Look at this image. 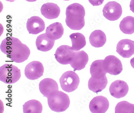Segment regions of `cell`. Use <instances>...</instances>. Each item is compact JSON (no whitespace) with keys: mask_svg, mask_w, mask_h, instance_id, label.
I'll return each instance as SVG.
<instances>
[{"mask_svg":"<svg viewBox=\"0 0 134 113\" xmlns=\"http://www.w3.org/2000/svg\"><path fill=\"white\" fill-rule=\"evenodd\" d=\"M1 50L15 63H21L28 59L30 50L19 39L13 37H7L2 41Z\"/></svg>","mask_w":134,"mask_h":113,"instance_id":"cell-1","label":"cell"},{"mask_svg":"<svg viewBox=\"0 0 134 113\" xmlns=\"http://www.w3.org/2000/svg\"><path fill=\"white\" fill-rule=\"evenodd\" d=\"M91 4L93 6H98L103 4L104 0H88Z\"/></svg>","mask_w":134,"mask_h":113,"instance_id":"cell-26","label":"cell"},{"mask_svg":"<svg viewBox=\"0 0 134 113\" xmlns=\"http://www.w3.org/2000/svg\"><path fill=\"white\" fill-rule=\"evenodd\" d=\"M44 72V66L39 61H34L29 63L25 69V75L27 78L35 80L41 77Z\"/></svg>","mask_w":134,"mask_h":113,"instance_id":"cell-9","label":"cell"},{"mask_svg":"<svg viewBox=\"0 0 134 113\" xmlns=\"http://www.w3.org/2000/svg\"><path fill=\"white\" fill-rule=\"evenodd\" d=\"M64 1H70V0H64Z\"/></svg>","mask_w":134,"mask_h":113,"instance_id":"cell-31","label":"cell"},{"mask_svg":"<svg viewBox=\"0 0 134 113\" xmlns=\"http://www.w3.org/2000/svg\"><path fill=\"white\" fill-rule=\"evenodd\" d=\"M115 113H134V104L127 101L118 103L115 109Z\"/></svg>","mask_w":134,"mask_h":113,"instance_id":"cell-25","label":"cell"},{"mask_svg":"<svg viewBox=\"0 0 134 113\" xmlns=\"http://www.w3.org/2000/svg\"><path fill=\"white\" fill-rule=\"evenodd\" d=\"M116 52L124 58H129L134 54V42L129 39H123L118 43Z\"/></svg>","mask_w":134,"mask_h":113,"instance_id":"cell-12","label":"cell"},{"mask_svg":"<svg viewBox=\"0 0 134 113\" xmlns=\"http://www.w3.org/2000/svg\"><path fill=\"white\" fill-rule=\"evenodd\" d=\"M120 29L123 33L132 34L134 33V18L130 16L123 18L119 25Z\"/></svg>","mask_w":134,"mask_h":113,"instance_id":"cell-24","label":"cell"},{"mask_svg":"<svg viewBox=\"0 0 134 113\" xmlns=\"http://www.w3.org/2000/svg\"><path fill=\"white\" fill-rule=\"evenodd\" d=\"M69 37L71 40L72 44L71 48L75 51H79L86 44L85 37L82 33H72L70 35Z\"/></svg>","mask_w":134,"mask_h":113,"instance_id":"cell-22","label":"cell"},{"mask_svg":"<svg viewBox=\"0 0 134 113\" xmlns=\"http://www.w3.org/2000/svg\"><path fill=\"white\" fill-rule=\"evenodd\" d=\"M103 61L104 60H98L93 62L90 69L92 77L97 79H101L106 77L107 72L104 69Z\"/></svg>","mask_w":134,"mask_h":113,"instance_id":"cell-20","label":"cell"},{"mask_svg":"<svg viewBox=\"0 0 134 113\" xmlns=\"http://www.w3.org/2000/svg\"><path fill=\"white\" fill-rule=\"evenodd\" d=\"M47 99L49 108L55 112H63L69 108L70 104L69 96L61 91H55Z\"/></svg>","mask_w":134,"mask_h":113,"instance_id":"cell-3","label":"cell"},{"mask_svg":"<svg viewBox=\"0 0 134 113\" xmlns=\"http://www.w3.org/2000/svg\"><path fill=\"white\" fill-rule=\"evenodd\" d=\"M109 107V102L107 98L103 96L96 97L90 102L89 108L93 113H105Z\"/></svg>","mask_w":134,"mask_h":113,"instance_id":"cell-10","label":"cell"},{"mask_svg":"<svg viewBox=\"0 0 134 113\" xmlns=\"http://www.w3.org/2000/svg\"><path fill=\"white\" fill-rule=\"evenodd\" d=\"M21 77L20 70L13 64H6L0 67V81L4 83H15Z\"/></svg>","mask_w":134,"mask_h":113,"instance_id":"cell-4","label":"cell"},{"mask_svg":"<svg viewBox=\"0 0 134 113\" xmlns=\"http://www.w3.org/2000/svg\"><path fill=\"white\" fill-rule=\"evenodd\" d=\"M103 66L107 73L113 75H119L123 70L122 64L120 60L113 55H109L105 58Z\"/></svg>","mask_w":134,"mask_h":113,"instance_id":"cell-6","label":"cell"},{"mask_svg":"<svg viewBox=\"0 0 134 113\" xmlns=\"http://www.w3.org/2000/svg\"><path fill=\"white\" fill-rule=\"evenodd\" d=\"M130 63H131L132 67L134 69V57L131 59L130 60Z\"/></svg>","mask_w":134,"mask_h":113,"instance_id":"cell-28","label":"cell"},{"mask_svg":"<svg viewBox=\"0 0 134 113\" xmlns=\"http://www.w3.org/2000/svg\"><path fill=\"white\" fill-rule=\"evenodd\" d=\"M89 40L92 46L95 48H100L105 44L106 37L103 31L101 30H96L90 34Z\"/></svg>","mask_w":134,"mask_h":113,"instance_id":"cell-19","label":"cell"},{"mask_svg":"<svg viewBox=\"0 0 134 113\" xmlns=\"http://www.w3.org/2000/svg\"><path fill=\"white\" fill-rule=\"evenodd\" d=\"M39 88L40 93L47 98L52 93L58 91L57 83L55 80L51 78L43 79L40 83Z\"/></svg>","mask_w":134,"mask_h":113,"instance_id":"cell-14","label":"cell"},{"mask_svg":"<svg viewBox=\"0 0 134 113\" xmlns=\"http://www.w3.org/2000/svg\"><path fill=\"white\" fill-rule=\"evenodd\" d=\"M122 13L121 5L115 1H110L107 3L103 9L104 17L110 21H114L119 19Z\"/></svg>","mask_w":134,"mask_h":113,"instance_id":"cell-7","label":"cell"},{"mask_svg":"<svg viewBox=\"0 0 134 113\" xmlns=\"http://www.w3.org/2000/svg\"><path fill=\"white\" fill-rule=\"evenodd\" d=\"M108 84L107 77L97 79L91 77L88 81V86L89 89L95 93H98L105 89Z\"/></svg>","mask_w":134,"mask_h":113,"instance_id":"cell-21","label":"cell"},{"mask_svg":"<svg viewBox=\"0 0 134 113\" xmlns=\"http://www.w3.org/2000/svg\"><path fill=\"white\" fill-rule=\"evenodd\" d=\"M130 9L134 13V0H131L130 2Z\"/></svg>","mask_w":134,"mask_h":113,"instance_id":"cell-27","label":"cell"},{"mask_svg":"<svg viewBox=\"0 0 134 113\" xmlns=\"http://www.w3.org/2000/svg\"><path fill=\"white\" fill-rule=\"evenodd\" d=\"M60 83L63 90L71 93L78 87L80 78L77 73L72 71L64 72L59 79Z\"/></svg>","mask_w":134,"mask_h":113,"instance_id":"cell-5","label":"cell"},{"mask_svg":"<svg viewBox=\"0 0 134 113\" xmlns=\"http://www.w3.org/2000/svg\"><path fill=\"white\" fill-rule=\"evenodd\" d=\"M129 90L127 83L122 80H116L111 84L109 88L110 94L116 98L120 99L125 96Z\"/></svg>","mask_w":134,"mask_h":113,"instance_id":"cell-11","label":"cell"},{"mask_svg":"<svg viewBox=\"0 0 134 113\" xmlns=\"http://www.w3.org/2000/svg\"><path fill=\"white\" fill-rule=\"evenodd\" d=\"M75 51L72 50L71 46L62 45L57 49L54 54L57 61L63 65L70 64L75 55Z\"/></svg>","mask_w":134,"mask_h":113,"instance_id":"cell-8","label":"cell"},{"mask_svg":"<svg viewBox=\"0 0 134 113\" xmlns=\"http://www.w3.org/2000/svg\"><path fill=\"white\" fill-rule=\"evenodd\" d=\"M55 41L49 39L46 33L41 34L36 39L37 48L40 51L46 52L51 50L54 46Z\"/></svg>","mask_w":134,"mask_h":113,"instance_id":"cell-18","label":"cell"},{"mask_svg":"<svg viewBox=\"0 0 134 113\" xmlns=\"http://www.w3.org/2000/svg\"><path fill=\"white\" fill-rule=\"evenodd\" d=\"M89 61L88 55L84 51H79L75 52L73 60L70 64L74 69V71H80L84 69Z\"/></svg>","mask_w":134,"mask_h":113,"instance_id":"cell-15","label":"cell"},{"mask_svg":"<svg viewBox=\"0 0 134 113\" xmlns=\"http://www.w3.org/2000/svg\"><path fill=\"white\" fill-rule=\"evenodd\" d=\"M63 27L61 23L56 22L49 25L46 30V34L52 40L59 39L63 35Z\"/></svg>","mask_w":134,"mask_h":113,"instance_id":"cell-17","label":"cell"},{"mask_svg":"<svg viewBox=\"0 0 134 113\" xmlns=\"http://www.w3.org/2000/svg\"><path fill=\"white\" fill-rule=\"evenodd\" d=\"M23 112L25 113H42L43 107L39 101L32 99L27 101L23 105Z\"/></svg>","mask_w":134,"mask_h":113,"instance_id":"cell-23","label":"cell"},{"mask_svg":"<svg viewBox=\"0 0 134 113\" xmlns=\"http://www.w3.org/2000/svg\"><path fill=\"white\" fill-rule=\"evenodd\" d=\"M41 13L47 19H55L58 18L60 14V8L56 4L46 3L43 4L41 7Z\"/></svg>","mask_w":134,"mask_h":113,"instance_id":"cell-16","label":"cell"},{"mask_svg":"<svg viewBox=\"0 0 134 113\" xmlns=\"http://www.w3.org/2000/svg\"><path fill=\"white\" fill-rule=\"evenodd\" d=\"M25 1L29 2H34L37 1V0H25Z\"/></svg>","mask_w":134,"mask_h":113,"instance_id":"cell-29","label":"cell"},{"mask_svg":"<svg viewBox=\"0 0 134 113\" xmlns=\"http://www.w3.org/2000/svg\"><path fill=\"white\" fill-rule=\"evenodd\" d=\"M85 12L83 5L77 3L72 4L67 7L66 11L65 22L70 29L80 30L84 27Z\"/></svg>","mask_w":134,"mask_h":113,"instance_id":"cell-2","label":"cell"},{"mask_svg":"<svg viewBox=\"0 0 134 113\" xmlns=\"http://www.w3.org/2000/svg\"><path fill=\"white\" fill-rule=\"evenodd\" d=\"M5 1H8V2H13L14 1H16V0H5Z\"/></svg>","mask_w":134,"mask_h":113,"instance_id":"cell-30","label":"cell"},{"mask_svg":"<svg viewBox=\"0 0 134 113\" xmlns=\"http://www.w3.org/2000/svg\"><path fill=\"white\" fill-rule=\"evenodd\" d=\"M26 27L30 34L36 35L42 32L45 28L44 21L38 16H33L27 20Z\"/></svg>","mask_w":134,"mask_h":113,"instance_id":"cell-13","label":"cell"}]
</instances>
